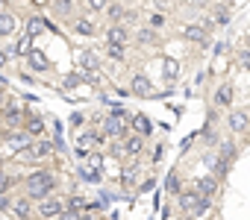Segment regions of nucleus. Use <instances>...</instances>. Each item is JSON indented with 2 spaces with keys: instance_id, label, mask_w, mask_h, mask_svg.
<instances>
[{
  "instance_id": "1",
  "label": "nucleus",
  "mask_w": 250,
  "mask_h": 220,
  "mask_svg": "<svg viewBox=\"0 0 250 220\" xmlns=\"http://www.w3.org/2000/svg\"><path fill=\"white\" fill-rule=\"evenodd\" d=\"M24 185H27V191H24V197L27 200H44V197H50L53 194V188H56V176H53V170H33L27 179H24Z\"/></svg>"
},
{
  "instance_id": "2",
  "label": "nucleus",
  "mask_w": 250,
  "mask_h": 220,
  "mask_svg": "<svg viewBox=\"0 0 250 220\" xmlns=\"http://www.w3.org/2000/svg\"><path fill=\"white\" fill-rule=\"evenodd\" d=\"M227 127H229L232 135L247 132L250 129V112H247V109H232V112L227 115Z\"/></svg>"
},
{
  "instance_id": "3",
  "label": "nucleus",
  "mask_w": 250,
  "mask_h": 220,
  "mask_svg": "<svg viewBox=\"0 0 250 220\" xmlns=\"http://www.w3.org/2000/svg\"><path fill=\"white\" fill-rule=\"evenodd\" d=\"M65 208V200H59V197H44V200H39V217L42 220H53V217H59V211Z\"/></svg>"
},
{
  "instance_id": "4",
  "label": "nucleus",
  "mask_w": 250,
  "mask_h": 220,
  "mask_svg": "<svg viewBox=\"0 0 250 220\" xmlns=\"http://www.w3.org/2000/svg\"><path fill=\"white\" fill-rule=\"evenodd\" d=\"M124 132H127V124H124V115L121 112H115V115H109L106 121H103V138H121Z\"/></svg>"
},
{
  "instance_id": "5",
  "label": "nucleus",
  "mask_w": 250,
  "mask_h": 220,
  "mask_svg": "<svg viewBox=\"0 0 250 220\" xmlns=\"http://www.w3.org/2000/svg\"><path fill=\"white\" fill-rule=\"evenodd\" d=\"M130 94H136V97H156L153 82L147 79V73H136V76L130 79Z\"/></svg>"
},
{
  "instance_id": "6",
  "label": "nucleus",
  "mask_w": 250,
  "mask_h": 220,
  "mask_svg": "<svg viewBox=\"0 0 250 220\" xmlns=\"http://www.w3.org/2000/svg\"><path fill=\"white\" fill-rule=\"evenodd\" d=\"M30 141H33V138H30L24 129H9V132H6V147H9L12 153H27Z\"/></svg>"
},
{
  "instance_id": "7",
  "label": "nucleus",
  "mask_w": 250,
  "mask_h": 220,
  "mask_svg": "<svg viewBox=\"0 0 250 220\" xmlns=\"http://www.w3.org/2000/svg\"><path fill=\"white\" fill-rule=\"evenodd\" d=\"M53 153V141H47V138H36V141H30V147H27V156L33 159V162H42V159H47Z\"/></svg>"
},
{
  "instance_id": "8",
  "label": "nucleus",
  "mask_w": 250,
  "mask_h": 220,
  "mask_svg": "<svg viewBox=\"0 0 250 220\" xmlns=\"http://www.w3.org/2000/svg\"><path fill=\"white\" fill-rule=\"evenodd\" d=\"M127 41H130V33H127V27H124V24H112L106 30V44H112V47H127Z\"/></svg>"
},
{
  "instance_id": "9",
  "label": "nucleus",
  "mask_w": 250,
  "mask_h": 220,
  "mask_svg": "<svg viewBox=\"0 0 250 220\" xmlns=\"http://www.w3.org/2000/svg\"><path fill=\"white\" fill-rule=\"evenodd\" d=\"M191 188L197 191V197H206V200H212V197L218 194V179L209 173V176H200V179H197Z\"/></svg>"
},
{
  "instance_id": "10",
  "label": "nucleus",
  "mask_w": 250,
  "mask_h": 220,
  "mask_svg": "<svg viewBox=\"0 0 250 220\" xmlns=\"http://www.w3.org/2000/svg\"><path fill=\"white\" fill-rule=\"evenodd\" d=\"M142 150H145V135H127L124 138V144H121V153H127L130 159H139L142 156Z\"/></svg>"
},
{
  "instance_id": "11",
  "label": "nucleus",
  "mask_w": 250,
  "mask_h": 220,
  "mask_svg": "<svg viewBox=\"0 0 250 220\" xmlns=\"http://www.w3.org/2000/svg\"><path fill=\"white\" fill-rule=\"evenodd\" d=\"M183 38L194 41V44H206L209 41V30L203 24H188V27H183Z\"/></svg>"
},
{
  "instance_id": "12",
  "label": "nucleus",
  "mask_w": 250,
  "mask_h": 220,
  "mask_svg": "<svg viewBox=\"0 0 250 220\" xmlns=\"http://www.w3.org/2000/svg\"><path fill=\"white\" fill-rule=\"evenodd\" d=\"M197 191L194 188H186V191H180L177 194V205H180V211H186V214H191L194 211V205H197Z\"/></svg>"
},
{
  "instance_id": "13",
  "label": "nucleus",
  "mask_w": 250,
  "mask_h": 220,
  "mask_svg": "<svg viewBox=\"0 0 250 220\" xmlns=\"http://www.w3.org/2000/svg\"><path fill=\"white\" fill-rule=\"evenodd\" d=\"M71 30H74L77 36H83V38H91V36L97 33V27H94V21H91V18H85V15H80V18H74V24H71Z\"/></svg>"
},
{
  "instance_id": "14",
  "label": "nucleus",
  "mask_w": 250,
  "mask_h": 220,
  "mask_svg": "<svg viewBox=\"0 0 250 220\" xmlns=\"http://www.w3.org/2000/svg\"><path fill=\"white\" fill-rule=\"evenodd\" d=\"M15 30H18V18H15L12 12H3V9H0V38L12 36Z\"/></svg>"
},
{
  "instance_id": "15",
  "label": "nucleus",
  "mask_w": 250,
  "mask_h": 220,
  "mask_svg": "<svg viewBox=\"0 0 250 220\" xmlns=\"http://www.w3.org/2000/svg\"><path fill=\"white\" fill-rule=\"evenodd\" d=\"M27 62H30V68H33V71H50V59H47L42 50H36V47L27 53Z\"/></svg>"
},
{
  "instance_id": "16",
  "label": "nucleus",
  "mask_w": 250,
  "mask_h": 220,
  "mask_svg": "<svg viewBox=\"0 0 250 220\" xmlns=\"http://www.w3.org/2000/svg\"><path fill=\"white\" fill-rule=\"evenodd\" d=\"M77 62H80V71H100V59L91 50H80L77 53Z\"/></svg>"
},
{
  "instance_id": "17",
  "label": "nucleus",
  "mask_w": 250,
  "mask_h": 220,
  "mask_svg": "<svg viewBox=\"0 0 250 220\" xmlns=\"http://www.w3.org/2000/svg\"><path fill=\"white\" fill-rule=\"evenodd\" d=\"M24 132H27L30 138H39V135L44 132V118H36V115H27V118H24Z\"/></svg>"
},
{
  "instance_id": "18",
  "label": "nucleus",
  "mask_w": 250,
  "mask_h": 220,
  "mask_svg": "<svg viewBox=\"0 0 250 220\" xmlns=\"http://www.w3.org/2000/svg\"><path fill=\"white\" fill-rule=\"evenodd\" d=\"M215 106H232V85L229 82H224V85H218V91H215Z\"/></svg>"
},
{
  "instance_id": "19",
  "label": "nucleus",
  "mask_w": 250,
  "mask_h": 220,
  "mask_svg": "<svg viewBox=\"0 0 250 220\" xmlns=\"http://www.w3.org/2000/svg\"><path fill=\"white\" fill-rule=\"evenodd\" d=\"M100 141H103V135H100V132H94V129H88V132H83V135H80V147H83V150H88V147L94 150V147H100Z\"/></svg>"
},
{
  "instance_id": "20",
  "label": "nucleus",
  "mask_w": 250,
  "mask_h": 220,
  "mask_svg": "<svg viewBox=\"0 0 250 220\" xmlns=\"http://www.w3.org/2000/svg\"><path fill=\"white\" fill-rule=\"evenodd\" d=\"M24 118H27V115L21 112V109H18V106H9V109H6V124H9L12 129H21V124H24Z\"/></svg>"
},
{
  "instance_id": "21",
  "label": "nucleus",
  "mask_w": 250,
  "mask_h": 220,
  "mask_svg": "<svg viewBox=\"0 0 250 220\" xmlns=\"http://www.w3.org/2000/svg\"><path fill=\"white\" fill-rule=\"evenodd\" d=\"M30 41H33L30 36H21V38H18L12 47H9V56H27V53L33 50V47H30Z\"/></svg>"
},
{
  "instance_id": "22",
  "label": "nucleus",
  "mask_w": 250,
  "mask_h": 220,
  "mask_svg": "<svg viewBox=\"0 0 250 220\" xmlns=\"http://www.w3.org/2000/svg\"><path fill=\"white\" fill-rule=\"evenodd\" d=\"M162 71H165V82H168V85H174V82H177V76H180V65H177L174 59H165V62H162Z\"/></svg>"
},
{
  "instance_id": "23",
  "label": "nucleus",
  "mask_w": 250,
  "mask_h": 220,
  "mask_svg": "<svg viewBox=\"0 0 250 220\" xmlns=\"http://www.w3.org/2000/svg\"><path fill=\"white\" fill-rule=\"evenodd\" d=\"M215 211V202L212 200H206V197H200L197 200V205H194V211H191V217H209Z\"/></svg>"
},
{
  "instance_id": "24",
  "label": "nucleus",
  "mask_w": 250,
  "mask_h": 220,
  "mask_svg": "<svg viewBox=\"0 0 250 220\" xmlns=\"http://www.w3.org/2000/svg\"><path fill=\"white\" fill-rule=\"evenodd\" d=\"M44 27H47V21L36 15V18H30V21H27V36H30V38H36V36H42V33H44Z\"/></svg>"
},
{
  "instance_id": "25",
  "label": "nucleus",
  "mask_w": 250,
  "mask_h": 220,
  "mask_svg": "<svg viewBox=\"0 0 250 220\" xmlns=\"http://www.w3.org/2000/svg\"><path fill=\"white\" fill-rule=\"evenodd\" d=\"M30 202H33V200H27V197H24V200H15V202H12V214L21 217V220H27V217H30Z\"/></svg>"
},
{
  "instance_id": "26",
  "label": "nucleus",
  "mask_w": 250,
  "mask_h": 220,
  "mask_svg": "<svg viewBox=\"0 0 250 220\" xmlns=\"http://www.w3.org/2000/svg\"><path fill=\"white\" fill-rule=\"evenodd\" d=\"M227 170H229V162H227V159H221V156L212 159V176H215V179H224Z\"/></svg>"
},
{
  "instance_id": "27",
  "label": "nucleus",
  "mask_w": 250,
  "mask_h": 220,
  "mask_svg": "<svg viewBox=\"0 0 250 220\" xmlns=\"http://www.w3.org/2000/svg\"><path fill=\"white\" fill-rule=\"evenodd\" d=\"M103 12L112 18V24H121V18H124V6H121V3H106Z\"/></svg>"
},
{
  "instance_id": "28",
  "label": "nucleus",
  "mask_w": 250,
  "mask_h": 220,
  "mask_svg": "<svg viewBox=\"0 0 250 220\" xmlns=\"http://www.w3.org/2000/svg\"><path fill=\"white\" fill-rule=\"evenodd\" d=\"M136 38H139V44H153V41H156V30H150V27H139Z\"/></svg>"
},
{
  "instance_id": "29",
  "label": "nucleus",
  "mask_w": 250,
  "mask_h": 220,
  "mask_svg": "<svg viewBox=\"0 0 250 220\" xmlns=\"http://www.w3.org/2000/svg\"><path fill=\"white\" fill-rule=\"evenodd\" d=\"M165 191L168 194H180L183 188H180V173L174 170V173H168V179H165Z\"/></svg>"
},
{
  "instance_id": "30",
  "label": "nucleus",
  "mask_w": 250,
  "mask_h": 220,
  "mask_svg": "<svg viewBox=\"0 0 250 220\" xmlns=\"http://www.w3.org/2000/svg\"><path fill=\"white\" fill-rule=\"evenodd\" d=\"M53 9H56V15H71L74 12V0H53Z\"/></svg>"
},
{
  "instance_id": "31",
  "label": "nucleus",
  "mask_w": 250,
  "mask_h": 220,
  "mask_svg": "<svg viewBox=\"0 0 250 220\" xmlns=\"http://www.w3.org/2000/svg\"><path fill=\"white\" fill-rule=\"evenodd\" d=\"M165 24H168L165 12H153V15H150V21H147V27H150V30H156V33H159V30H162Z\"/></svg>"
},
{
  "instance_id": "32",
  "label": "nucleus",
  "mask_w": 250,
  "mask_h": 220,
  "mask_svg": "<svg viewBox=\"0 0 250 220\" xmlns=\"http://www.w3.org/2000/svg\"><path fill=\"white\" fill-rule=\"evenodd\" d=\"M136 173H139V165L130 162L127 167H124V185H133V182H136Z\"/></svg>"
},
{
  "instance_id": "33",
  "label": "nucleus",
  "mask_w": 250,
  "mask_h": 220,
  "mask_svg": "<svg viewBox=\"0 0 250 220\" xmlns=\"http://www.w3.org/2000/svg\"><path fill=\"white\" fill-rule=\"evenodd\" d=\"M130 124H133V129H136L139 135H147V129H150V127H147V121H145L142 115H133V118H130Z\"/></svg>"
},
{
  "instance_id": "34",
  "label": "nucleus",
  "mask_w": 250,
  "mask_h": 220,
  "mask_svg": "<svg viewBox=\"0 0 250 220\" xmlns=\"http://www.w3.org/2000/svg\"><path fill=\"white\" fill-rule=\"evenodd\" d=\"M65 205H68V208H77V211H85V205H88V202H85V197H80V194H71Z\"/></svg>"
},
{
  "instance_id": "35",
  "label": "nucleus",
  "mask_w": 250,
  "mask_h": 220,
  "mask_svg": "<svg viewBox=\"0 0 250 220\" xmlns=\"http://www.w3.org/2000/svg\"><path fill=\"white\" fill-rule=\"evenodd\" d=\"M106 56H109V59L124 62V59H127V47H112V44H106Z\"/></svg>"
},
{
  "instance_id": "36",
  "label": "nucleus",
  "mask_w": 250,
  "mask_h": 220,
  "mask_svg": "<svg viewBox=\"0 0 250 220\" xmlns=\"http://www.w3.org/2000/svg\"><path fill=\"white\" fill-rule=\"evenodd\" d=\"M235 153H238V150H235V144H232V141H221V159H227V162H229V159H235Z\"/></svg>"
},
{
  "instance_id": "37",
  "label": "nucleus",
  "mask_w": 250,
  "mask_h": 220,
  "mask_svg": "<svg viewBox=\"0 0 250 220\" xmlns=\"http://www.w3.org/2000/svg\"><path fill=\"white\" fill-rule=\"evenodd\" d=\"M80 217H83V211H77V208H68V205L59 211V220H80Z\"/></svg>"
},
{
  "instance_id": "38",
  "label": "nucleus",
  "mask_w": 250,
  "mask_h": 220,
  "mask_svg": "<svg viewBox=\"0 0 250 220\" xmlns=\"http://www.w3.org/2000/svg\"><path fill=\"white\" fill-rule=\"evenodd\" d=\"M106 3H109V0H85V6H88L91 12H103Z\"/></svg>"
},
{
  "instance_id": "39",
  "label": "nucleus",
  "mask_w": 250,
  "mask_h": 220,
  "mask_svg": "<svg viewBox=\"0 0 250 220\" xmlns=\"http://www.w3.org/2000/svg\"><path fill=\"white\" fill-rule=\"evenodd\" d=\"M238 62H241V68H244V71H250V47H244V50L238 53Z\"/></svg>"
},
{
  "instance_id": "40",
  "label": "nucleus",
  "mask_w": 250,
  "mask_h": 220,
  "mask_svg": "<svg viewBox=\"0 0 250 220\" xmlns=\"http://www.w3.org/2000/svg\"><path fill=\"white\" fill-rule=\"evenodd\" d=\"M9 191V176H6V170L0 167V194H6Z\"/></svg>"
},
{
  "instance_id": "41",
  "label": "nucleus",
  "mask_w": 250,
  "mask_h": 220,
  "mask_svg": "<svg viewBox=\"0 0 250 220\" xmlns=\"http://www.w3.org/2000/svg\"><path fill=\"white\" fill-rule=\"evenodd\" d=\"M83 79H80V73H71L68 79H65V88H74V85H80Z\"/></svg>"
},
{
  "instance_id": "42",
  "label": "nucleus",
  "mask_w": 250,
  "mask_h": 220,
  "mask_svg": "<svg viewBox=\"0 0 250 220\" xmlns=\"http://www.w3.org/2000/svg\"><path fill=\"white\" fill-rule=\"evenodd\" d=\"M100 162H103L100 153H91V156H88V165H91V167H100Z\"/></svg>"
},
{
  "instance_id": "43",
  "label": "nucleus",
  "mask_w": 250,
  "mask_h": 220,
  "mask_svg": "<svg viewBox=\"0 0 250 220\" xmlns=\"http://www.w3.org/2000/svg\"><path fill=\"white\" fill-rule=\"evenodd\" d=\"M218 24H229V15H227V12H224V9H221V12H218Z\"/></svg>"
},
{
  "instance_id": "44",
  "label": "nucleus",
  "mask_w": 250,
  "mask_h": 220,
  "mask_svg": "<svg viewBox=\"0 0 250 220\" xmlns=\"http://www.w3.org/2000/svg\"><path fill=\"white\" fill-rule=\"evenodd\" d=\"M6 59H9V56H6L3 50H0V65H6Z\"/></svg>"
},
{
  "instance_id": "45",
  "label": "nucleus",
  "mask_w": 250,
  "mask_h": 220,
  "mask_svg": "<svg viewBox=\"0 0 250 220\" xmlns=\"http://www.w3.org/2000/svg\"><path fill=\"white\" fill-rule=\"evenodd\" d=\"M0 103H3V82H0Z\"/></svg>"
},
{
  "instance_id": "46",
  "label": "nucleus",
  "mask_w": 250,
  "mask_h": 220,
  "mask_svg": "<svg viewBox=\"0 0 250 220\" xmlns=\"http://www.w3.org/2000/svg\"><path fill=\"white\" fill-rule=\"evenodd\" d=\"M168 220H171V217H168Z\"/></svg>"
}]
</instances>
